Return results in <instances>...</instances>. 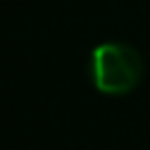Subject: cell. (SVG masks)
Returning <instances> with one entry per match:
<instances>
[{"label": "cell", "mask_w": 150, "mask_h": 150, "mask_svg": "<svg viewBox=\"0 0 150 150\" xmlns=\"http://www.w3.org/2000/svg\"><path fill=\"white\" fill-rule=\"evenodd\" d=\"M143 58L128 43H103L90 55L93 85L105 95H128L143 80Z\"/></svg>", "instance_id": "1"}]
</instances>
